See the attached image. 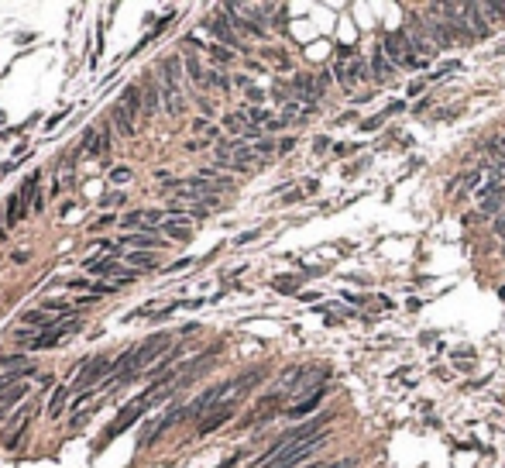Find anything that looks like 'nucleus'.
Instances as JSON below:
<instances>
[{
	"mask_svg": "<svg viewBox=\"0 0 505 468\" xmlns=\"http://www.w3.org/2000/svg\"><path fill=\"white\" fill-rule=\"evenodd\" d=\"M24 396H28V386H24V382H21V386H14V390H7V392H4V396H0V417H4L7 410L14 407V403H21Z\"/></svg>",
	"mask_w": 505,
	"mask_h": 468,
	"instance_id": "12",
	"label": "nucleus"
},
{
	"mask_svg": "<svg viewBox=\"0 0 505 468\" xmlns=\"http://www.w3.org/2000/svg\"><path fill=\"white\" fill-rule=\"evenodd\" d=\"M495 234H502V238H505V214L495 217Z\"/></svg>",
	"mask_w": 505,
	"mask_h": 468,
	"instance_id": "26",
	"label": "nucleus"
},
{
	"mask_svg": "<svg viewBox=\"0 0 505 468\" xmlns=\"http://www.w3.org/2000/svg\"><path fill=\"white\" fill-rule=\"evenodd\" d=\"M327 441V430L320 434V437H313V441H306V444H296V448H286L278 458H275L272 465H265V468H296L299 462H306V458H313L316 454V448Z\"/></svg>",
	"mask_w": 505,
	"mask_h": 468,
	"instance_id": "2",
	"label": "nucleus"
},
{
	"mask_svg": "<svg viewBox=\"0 0 505 468\" xmlns=\"http://www.w3.org/2000/svg\"><path fill=\"white\" fill-rule=\"evenodd\" d=\"M502 56H505V45H502Z\"/></svg>",
	"mask_w": 505,
	"mask_h": 468,
	"instance_id": "28",
	"label": "nucleus"
},
{
	"mask_svg": "<svg viewBox=\"0 0 505 468\" xmlns=\"http://www.w3.org/2000/svg\"><path fill=\"white\" fill-rule=\"evenodd\" d=\"M165 348H169V334H155V337H148V341L137 348V365L145 369V365H148L155 355H162Z\"/></svg>",
	"mask_w": 505,
	"mask_h": 468,
	"instance_id": "7",
	"label": "nucleus"
},
{
	"mask_svg": "<svg viewBox=\"0 0 505 468\" xmlns=\"http://www.w3.org/2000/svg\"><path fill=\"white\" fill-rule=\"evenodd\" d=\"M162 234H169L172 241H186V238L193 234V224H189L186 217H165V224H162Z\"/></svg>",
	"mask_w": 505,
	"mask_h": 468,
	"instance_id": "8",
	"label": "nucleus"
},
{
	"mask_svg": "<svg viewBox=\"0 0 505 468\" xmlns=\"http://www.w3.org/2000/svg\"><path fill=\"white\" fill-rule=\"evenodd\" d=\"M254 152H272V141H254Z\"/></svg>",
	"mask_w": 505,
	"mask_h": 468,
	"instance_id": "25",
	"label": "nucleus"
},
{
	"mask_svg": "<svg viewBox=\"0 0 505 468\" xmlns=\"http://www.w3.org/2000/svg\"><path fill=\"white\" fill-rule=\"evenodd\" d=\"M93 410L97 407H86V410H79V413H73V420H69V427L73 430H83L86 424H90V417H93Z\"/></svg>",
	"mask_w": 505,
	"mask_h": 468,
	"instance_id": "18",
	"label": "nucleus"
},
{
	"mask_svg": "<svg viewBox=\"0 0 505 468\" xmlns=\"http://www.w3.org/2000/svg\"><path fill=\"white\" fill-rule=\"evenodd\" d=\"M207 28H210V31H214V35H217V39H220V41H227V45H234V31H231V28H227V24H224V21H207Z\"/></svg>",
	"mask_w": 505,
	"mask_h": 468,
	"instance_id": "15",
	"label": "nucleus"
},
{
	"mask_svg": "<svg viewBox=\"0 0 505 468\" xmlns=\"http://www.w3.org/2000/svg\"><path fill=\"white\" fill-rule=\"evenodd\" d=\"M110 372H114V362H110V358H93V362H90V365H86V369L76 375V386H73V390L90 392V386H93V382H100L103 375H110Z\"/></svg>",
	"mask_w": 505,
	"mask_h": 468,
	"instance_id": "4",
	"label": "nucleus"
},
{
	"mask_svg": "<svg viewBox=\"0 0 505 468\" xmlns=\"http://www.w3.org/2000/svg\"><path fill=\"white\" fill-rule=\"evenodd\" d=\"M231 417H234V410H231V407L220 410V413H214V417H207V420L199 424V430H196V434H214V430H217V427H224V424H227Z\"/></svg>",
	"mask_w": 505,
	"mask_h": 468,
	"instance_id": "11",
	"label": "nucleus"
},
{
	"mask_svg": "<svg viewBox=\"0 0 505 468\" xmlns=\"http://www.w3.org/2000/svg\"><path fill=\"white\" fill-rule=\"evenodd\" d=\"M320 400H323V392L316 390L310 396V400H303V403H296V407H289V417H306V413H313V410L320 407Z\"/></svg>",
	"mask_w": 505,
	"mask_h": 468,
	"instance_id": "13",
	"label": "nucleus"
},
{
	"mask_svg": "<svg viewBox=\"0 0 505 468\" xmlns=\"http://www.w3.org/2000/svg\"><path fill=\"white\" fill-rule=\"evenodd\" d=\"M114 124H117V131H120V135H131V131H135V117L127 114L124 107H117V111H114Z\"/></svg>",
	"mask_w": 505,
	"mask_h": 468,
	"instance_id": "14",
	"label": "nucleus"
},
{
	"mask_svg": "<svg viewBox=\"0 0 505 468\" xmlns=\"http://www.w3.org/2000/svg\"><path fill=\"white\" fill-rule=\"evenodd\" d=\"M481 14H485L481 4H464V21H467V28L474 31V39H488L491 35V28H488V21Z\"/></svg>",
	"mask_w": 505,
	"mask_h": 468,
	"instance_id": "6",
	"label": "nucleus"
},
{
	"mask_svg": "<svg viewBox=\"0 0 505 468\" xmlns=\"http://www.w3.org/2000/svg\"><path fill=\"white\" fill-rule=\"evenodd\" d=\"M210 52H214V58H220V62H227V58H231V52H224V49H210Z\"/></svg>",
	"mask_w": 505,
	"mask_h": 468,
	"instance_id": "27",
	"label": "nucleus"
},
{
	"mask_svg": "<svg viewBox=\"0 0 505 468\" xmlns=\"http://www.w3.org/2000/svg\"><path fill=\"white\" fill-rule=\"evenodd\" d=\"M502 203H505V193H502V190H499V193H495V196H488L485 203H481V207H485V217L499 214V207H502Z\"/></svg>",
	"mask_w": 505,
	"mask_h": 468,
	"instance_id": "20",
	"label": "nucleus"
},
{
	"mask_svg": "<svg viewBox=\"0 0 505 468\" xmlns=\"http://www.w3.org/2000/svg\"><path fill=\"white\" fill-rule=\"evenodd\" d=\"M375 76L378 79H389V76H395V66H392L385 56H375Z\"/></svg>",
	"mask_w": 505,
	"mask_h": 468,
	"instance_id": "16",
	"label": "nucleus"
},
{
	"mask_svg": "<svg viewBox=\"0 0 505 468\" xmlns=\"http://www.w3.org/2000/svg\"><path fill=\"white\" fill-rule=\"evenodd\" d=\"M124 245H127L131 252H148V248H162L165 241H158L152 234H131V238H124Z\"/></svg>",
	"mask_w": 505,
	"mask_h": 468,
	"instance_id": "9",
	"label": "nucleus"
},
{
	"mask_svg": "<svg viewBox=\"0 0 505 468\" xmlns=\"http://www.w3.org/2000/svg\"><path fill=\"white\" fill-rule=\"evenodd\" d=\"M24 207H28V203H24V200H21L18 193L11 196V200H7V214H4V228H14V224H18L21 217L28 214Z\"/></svg>",
	"mask_w": 505,
	"mask_h": 468,
	"instance_id": "10",
	"label": "nucleus"
},
{
	"mask_svg": "<svg viewBox=\"0 0 505 468\" xmlns=\"http://www.w3.org/2000/svg\"><path fill=\"white\" fill-rule=\"evenodd\" d=\"M107 148H110V138H107V131H103V128H90V131H86V138H83V156H86V158H100Z\"/></svg>",
	"mask_w": 505,
	"mask_h": 468,
	"instance_id": "5",
	"label": "nucleus"
},
{
	"mask_svg": "<svg viewBox=\"0 0 505 468\" xmlns=\"http://www.w3.org/2000/svg\"><path fill=\"white\" fill-rule=\"evenodd\" d=\"M73 331H79V320H76V317H66L56 331L35 334V341H31L28 348H31V351H48V348H56V345H62V341H66V334H73Z\"/></svg>",
	"mask_w": 505,
	"mask_h": 468,
	"instance_id": "3",
	"label": "nucleus"
},
{
	"mask_svg": "<svg viewBox=\"0 0 505 468\" xmlns=\"http://www.w3.org/2000/svg\"><path fill=\"white\" fill-rule=\"evenodd\" d=\"M66 396H69V390H66V386H58L56 396H52V403H48V413H52V417H58V413H62V403H66Z\"/></svg>",
	"mask_w": 505,
	"mask_h": 468,
	"instance_id": "19",
	"label": "nucleus"
},
{
	"mask_svg": "<svg viewBox=\"0 0 505 468\" xmlns=\"http://www.w3.org/2000/svg\"><path fill=\"white\" fill-rule=\"evenodd\" d=\"M114 203H124V196H120V193H110L107 200H103V207H114Z\"/></svg>",
	"mask_w": 505,
	"mask_h": 468,
	"instance_id": "24",
	"label": "nucleus"
},
{
	"mask_svg": "<svg viewBox=\"0 0 505 468\" xmlns=\"http://www.w3.org/2000/svg\"><path fill=\"white\" fill-rule=\"evenodd\" d=\"M186 69H189V76H193L196 83H207V79H210L207 73H203V69H199V62H196L193 56H186Z\"/></svg>",
	"mask_w": 505,
	"mask_h": 468,
	"instance_id": "22",
	"label": "nucleus"
},
{
	"mask_svg": "<svg viewBox=\"0 0 505 468\" xmlns=\"http://www.w3.org/2000/svg\"><path fill=\"white\" fill-rule=\"evenodd\" d=\"M127 265H141V269H148V265H152V252H127Z\"/></svg>",
	"mask_w": 505,
	"mask_h": 468,
	"instance_id": "21",
	"label": "nucleus"
},
{
	"mask_svg": "<svg viewBox=\"0 0 505 468\" xmlns=\"http://www.w3.org/2000/svg\"><path fill=\"white\" fill-rule=\"evenodd\" d=\"M127 179H131V169H127V166H117L114 173H110V183H117V186H124Z\"/></svg>",
	"mask_w": 505,
	"mask_h": 468,
	"instance_id": "23",
	"label": "nucleus"
},
{
	"mask_svg": "<svg viewBox=\"0 0 505 468\" xmlns=\"http://www.w3.org/2000/svg\"><path fill=\"white\" fill-rule=\"evenodd\" d=\"M83 269H86L90 275H100V279H103V283H110V286H127V283H135V273H131V269H124V265L114 262V258H107V255H103V258L97 255V258L83 262Z\"/></svg>",
	"mask_w": 505,
	"mask_h": 468,
	"instance_id": "1",
	"label": "nucleus"
},
{
	"mask_svg": "<svg viewBox=\"0 0 505 468\" xmlns=\"http://www.w3.org/2000/svg\"><path fill=\"white\" fill-rule=\"evenodd\" d=\"M120 107H124L127 114L135 117V111H137V86H127V90H124V97H120Z\"/></svg>",
	"mask_w": 505,
	"mask_h": 468,
	"instance_id": "17",
	"label": "nucleus"
}]
</instances>
